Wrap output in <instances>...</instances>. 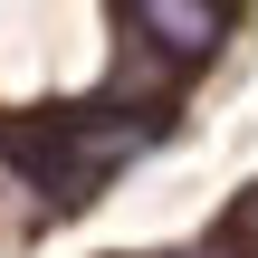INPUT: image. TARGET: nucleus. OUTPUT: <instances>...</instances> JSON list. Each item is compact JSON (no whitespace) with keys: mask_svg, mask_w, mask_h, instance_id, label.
<instances>
[{"mask_svg":"<svg viewBox=\"0 0 258 258\" xmlns=\"http://www.w3.org/2000/svg\"><path fill=\"white\" fill-rule=\"evenodd\" d=\"M144 153V124H77V134H19V163L38 172L48 201H96L105 172Z\"/></svg>","mask_w":258,"mask_h":258,"instance_id":"nucleus-1","label":"nucleus"},{"mask_svg":"<svg viewBox=\"0 0 258 258\" xmlns=\"http://www.w3.org/2000/svg\"><path fill=\"white\" fill-rule=\"evenodd\" d=\"M134 29H153L172 57H201L211 38H220V10H182V0H144L134 10Z\"/></svg>","mask_w":258,"mask_h":258,"instance_id":"nucleus-2","label":"nucleus"},{"mask_svg":"<svg viewBox=\"0 0 258 258\" xmlns=\"http://www.w3.org/2000/svg\"><path fill=\"white\" fill-rule=\"evenodd\" d=\"M230 230H239V239H258V191L239 201V211H230Z\"/></svg>","mask_w":258,"mask_h":258,"instance_id":"nucleus-3","label":"nucleus"}]
</instances>
